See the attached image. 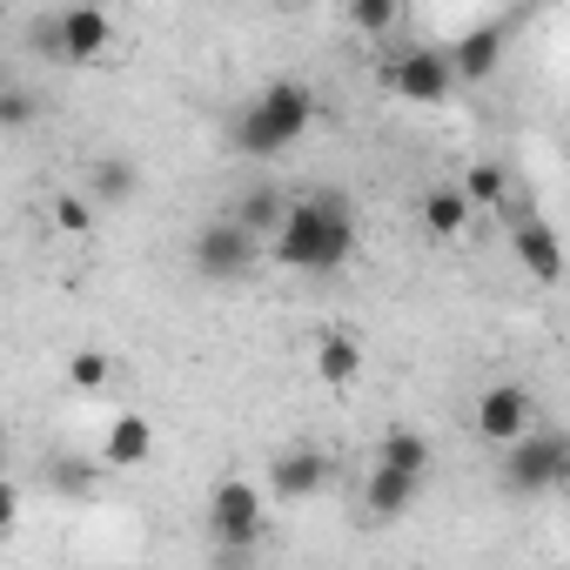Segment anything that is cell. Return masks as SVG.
Wrapping results in <instances>:
<instances>
[{
    "label": "cell",
    "mask_w": 570,
    "mask_h": 570,
    "mask_svg": "<svg viewBox=\"0 0 570 570\" xmlns=\"http://www.w3.org/2000/svg\"><path fill=\"white\" fill-rule=\"evenodd\" d=\"M570 483V436L563 430H530L523 443L503 450V490L510 497H543Z\"/></svg>",
    "instance_id": "cell-4"
},
{
    "label": "cell",
    "mask_w": 570,
    "mask_h": 570,
    "mask_svg": "<svg viewBox=\"0 0 570 570\" xmlns=\"http://www.w3.org/2000/svg\"><path fill=\"white\" fill-rule=\"evenodd\" d=\"M423 497V476H403V470H390V463H370V483H363V510L370 517H403L410 503Z\"/></svg>",
    "instance_id": "cell-15"
},
{
    "label": "cell",
    "mask_w": 570,
    "mask_h": 570,
    "mask_svg": "<svg viewBox=\"0 0 570 570\" xmlns=\"http://www.w3.org/2000/svg\"><path fill=\"white\" fill-rule=\"evenodd\" d=\"M48 483H55L61 497H81V490L95 483V463H81V456H55V463H48Z\"/></svg>",
    "instance_id": "cell-23"
},
{
    "label": "cell",
    "mask_w": 570,
    "mask_h": 570,
    "mask_svg": "<svg viewBox=\"0 0 570 570\" xmlns=\"http://www.w3.org/2000/svg\"><path fill=\"white\" fill-rule=\"evenodd\" d=\"M456 188L470 195L476 215H510V175H503V161H470Z\"/></svg>",
    "instance_id": "cell-18"
},
{
    "label": "cell",
    "mask_w": 570,
    "mask_h": 570,
    "mask_svg": "<svg viewBox=\"0 0 570 570\" xmlns=\"http://www.w3.org/2000/svg\"><path fill=\"white\" fill-rule=\"evenodd\" d=\"M470 430H476L483 443L510 450V443H523V436L537 430V396H530L523 383H490V390L476 396V410H470Z\"/></svg>",
    "instance_id": "cell-7"
},
{
    "label": "cell",
    "mask_w": 570,
    "mask_h": 570,
    "mask_svg": "<svg viewBox=\"0 0 570 570\" xmlns=\"http://www.w3.org/2000/svg\"><path fill=\"white\" fill-rule=\"evenodd\" d=\"M14 517H21V490L8 483V497H0V523H8V530H14Z\"/></svg>",
    "instance_id": "cell-25"
},
{
    "label": "cell",
    "mask_w": 570,
    "mask_h": 570,
    "mask_svg": "<svg viewBox=\"0 0 570 570\" xmlns=\"http://www.w3.org/2000/svg\"><path fill=\"white\" fill-rule=\"evenodd\" d=\"M262 523H268V497L248 483V476H222L208 490V537L222 550H248L262 543Z\"/></svg>",
    "instance_id": "cell-6"
},
{
    "label": "cell",
    "mask_w": 570,
    "mask_h": 570,
    "mask_svg": "<svg viewBox=\"0 0 570 570\" xmlns=\"http://www.w3.org/2000/svg\"><path fill=\"white\" fill-rule=\"evenodd\" d=\"M289 208H296V195H282L275 181H248L235 202H228V215L248 228V235H262V242H275L282 235V222H289Z\"/></svg>",
    "instance_id": "cell-12"
},
{
    "label": "cell",
    "mask_w": 570,
    "mask_h": 570,
    "mask_svg": "<svg viewBox=\"0 0 570 570\" xmlns=\"http://www.w3.org/2000/svg\"><path fill=\"white\" fill-rule=\"evenodd\" d=\"M350 255H356V208L336 188L296 195L282 235L268 242V262L296 268V275H336V268H350Z\"/></svg>",
    "instance_id": "cell-1"
},
{
    "label": "cell",
    "mask_w": 570,
    "mask_h": 570,
    "mask_svg": "<svg viewBox=\"0 0 570 570\" xmlns=\"http://www.w3.org/2000/svg\"><path fill=\"white\" fill-rule=\"evenodd\" d=\"M503 48H510V14H490V21H470L456 41H450V61H456V81L463 88H483L497 68H503Z\"/></svg>",
    "instance_id": "cell-8"
},
{
    "label": "cell",
    "mask_w": 570,
    "mask_h": 570,
    "mask_svg": "<svg viewBox=\"0 0 570 570\" xmlns=\"http://www.w3.org/2000/svg\"><path fill=\"white\" fill-rule=\"evenodd\" d=\"M316 115H323V101H316L309 81H268L248 108H235L228 141H235V155H248V161H275V155H289V148L316 128Z\"/></svg>",
    "instance_id": "cell-2"
},
{
    "label": "cell",
    "mask_w": 570,
    "mask_h": 570,
    "mask_svg": "<svg viewBox=\"0 0 570 570\" xmlns=\"http://www.w3.org/2000/svg\"><path fill=\"white\" fill-rule=\"evenodd\" d=\"M376 463H390V470H403V476H423V483H430V470H436V450H430V436H423V430L396 423V430H383V443H376Z\"/></svg>",
    "instance_id": "cell-17"
},
{
    "label": "cell",
    "mask_w": 570,
    "mask_h": 570,
    "mask_svg": "<svg viewBox=\"0 0 570 570\" xmlns=\"http://www.w3.org/2000/svg\"><path fill=\"white\" fill-rule=\"evenodd\" d=\"M330 476H336L330 450H323V443H296V450H282V456L268 463V497H275V503H303V497H316Z\"/></svg>",
    "instance_id": "cell-9"
},
{
    "label": "cell",
    "mask_w": 570,
    "mask_h": 570,
    "mask_svg": "<svg viewBox=\"0 0 570 570\" xmlns=\"http://www.w3.org/2000/svg\"><path fill=\"white\" fill-rule=\"evenodd\" d=\"M510 242H517V262L543 282V289H557L563 282V268H570V255H563V242H557V228L543 222V215H510Z\"/></svg>",
    "instance_id": "cell-11"
},
{
    "label": "cell",
    "mask_w": 570,
    "mask_h": 570,
    "mask_svg": "<svg viewBox=\"0 0 570 570\" xmlns=\"http://www.w3.org/2000/svg\"><path fill=\"white\" fill-rule=\"evenodd\" d=\"M108 376H115V363H108L101 350H75V356H68V390L95 396V390H108Z\"/></svg>",
    "instance_id": "cell-20"
},
{
    "label": "cell",
    "mask_w": 570,
    "mask_h": 570,
    "mask_svg": "<svg viewBox=\"0 0 570 570\" xmlns=\"http://www.w3.org/2000/svg\"><path fill=\"white\" fill-rule=\"evenodd\" d=\"M396 21H403L396 0H356V8H350V28H356V35H390Z\"/></svg>",
    "instance_id": "cell-21"
},
{
    "label": "cell",
    "mask_w": 570,
    "mask_h": 570,
    "mask_svg": "<svg viewBox=\"0 0 570 570\" xmlns=\"http://www.w3.org/2000/svg\"><path fill=\"white\" fill-rule=\"evenodd\" d=\"M0 121H8V128H28V121H35V95L8 81V88H0Z\"/></svg>",
    "instance_id": "cell-24"
},
{
    "label": "cell",
    "mask_w": 570,
    "mask_h": 570,
    "mask_svg": "<svg viewBox=\"0 0 570 570\" xmlns=\"http://www.w3.org/2000/svg\"><path fill=\"white\" fill-rule=\"evenodd\" d=\"M316 376H323L330 390H350V383L363 376V343L343 336V330H330V336L316 343Z\"/></svg>",
    "instance_id": "cell-19"
},
{
    "label": "cell",
    "mask_w": 570,
    "mask_h": 570,
    "mask_svg": "<svg viewBox=\"0 0 570 570\" xmlns=\"http://www.w3.org/2000/svg\"><path fill=\"white\" fill-rule=\"evenodd\" d=\"M262 255H268V242H262V235H248L228 208H222V215H208V222L195 228V242H188V262H195V275H202V282H248V275L262 268Z\"/></svg>",
    "instance_id": "cell-3"
},
{
    "label": "cell",
    "mask_w": 570,
    "mask_h": 570,
    "mask_svg": "<svg viewBox=\"0 0 570 570\" xmlns=\"http://www.w3.org/2000/svg\"><path fill=\"white\" fill-rule=\"evenodd\" d=\"M416 215H423V228H430L436 242H456V235L476 222V208H470V195H463L456 181H436V188H423Z\"/></svg>",
    "instance_id": "cell-14"
},
{
    "label": "cell",
    "mask_w": 570,
    "mask_h": 570,
    "mask_svg": "<svg viewBox=\"0 0 570 570\" xmlns=\"http://www.w3.org/2000/svg\"><path fill=\"white\" fill-rule=\"evenodd\" d=\"M383 88H390L396 101H410V108H443L463 81H456L450 48H410V55H390Z\"/></svg>",
    "instance_id": "cell-5"
},
{
    "label": "cell",
    "mask_w": 570,
    "mask_h": 570,
    "mask_svg": "<svg viewBox=\"0 0 570 570\" xmlns=\"http://www.w3.org/2000/svg\"><path fill=\"white\" fill-rule=\"evenodd\" d=\"M148 456H155V423H148L141 410H121V416H108L101 463H108V470H141Z\"/></svg>",
    "instance_id": "cell-13"
},
{
    "label": "cell",
    "mask_w": 570,
    "mask_h": 570,
    "mask_svg": "<svg viewBox=\"0 0 570 570\" xmlns=\"http://www.w3.org/2000/svg\"><path fill=\"white\" fill-rule=\"evenodd\" d=\"M95 215H101V208H95L88 195H55V228H61V235H88Z\"/></svg>",
    "instance_id": "cell-22"
},
{
    "label": "cell",
    "mask_w": 570,
    "mask_h": 570,
    "mask_svg": "<svg viewBox=\"0 0 570 570\" xmlns=\"http://www.w3.org/2000/svg\"><path fill=\"white\" fill-rule=\"evenodd\" d=\"M141 195V168L128 161V155H101L95 168H88V202L95 208H128Z\"/></svg>",
    "instance_id": "cell-16"
},
{
    "label": "cell",
    "mask_w": 570,
    "mask_h": 570,
    "mask_svg": "<svg viewBox=\"0 0 570 570\" xmlns=\"http://www.w3.org/2000/svg\"><path fill=\"white\" fill-rule=\"evenodd\" d=\"M108 48H115V21H108L101 8H61V14H55V61L88 68V61H101Z\"/></svg>",
    "instance_id": "cell-10"
}]
</instances>
